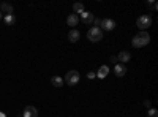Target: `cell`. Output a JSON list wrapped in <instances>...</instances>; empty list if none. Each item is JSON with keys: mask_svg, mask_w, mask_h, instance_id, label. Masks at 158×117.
<instances>
[{"mask_svg": "<svg viewBox=\"0 0 158 117\" xmlns=\"http://www.w3.org/2000/svg\"><path fill=\"white\" fill-rule=\"evenodd\" d=\"M147 117H158V111H156L155 108H150V109L147 111Z\"/></svg>", "mask_w": 158, "mask_h": 117, "instance_id": "e0dca14e", "label": "cell"}, {"mask_svg": "<svg viewBox=\"0 0 158 117\" xmlns=\"http://www.w3.org/2000/svg\"><path fill=\"white\" fill-rule=\"evenodd\" d=\"M130 59H131V54L128 52V51H120V52H118V56H117V60L120 62L122 65H123V63H127Z\"/></svg>", "mask_w": 158, "mask_h": 117, "instance_id": "9c48e42d", "label": "cell"}, {"mask_svg": "<svg viewBox=\"0 0 158 117\" xmlns=\"http://www.w3.org/2000/svg\"><path fill=\"white\" fill-rule=\"evenodd\" d=\"M21 117H22V115H21Z\"/></svg>", "mask_w": 158, "mask_h": 117, "instance_id": "d4e9b609", "label": "cell"}, {"mask_svg": "<svg viewBox=\"0 0 158 117\" xmlns=\"http://www.w3.org/2000/svg\"><path fill=\"white\" fill-rule=\"evenodd\" d=\"M97 77H100V79H104L108 74H109V67L108 65H101V67L98 68V73H95Z\"/></svg>", "mask_w": 158, "mask_h": 117, "instance_id": "30bf717a", "label": "cell"}, {"mask_svg": "<svg viewBox=\"0 0 158 117\" xmlns=\"http://www.w3.org/2000/svg\"><path fill=\"white\" fill-rule=\"evenodd\" d=\"M79 36H81V33H79L76 29H71L70 33H68V41H70V43H76V41L79 40Z\"/></svg>", "mask_w": 158, "mask_h": 117, "instance_id": "7c38bea8", "label": "cell"}, {"mask_svg": "<svg viewBox=\"0 0 158 117\" xmlns=\"http://www.w3.org/2000/svg\"><path fill=\"white\" fill-rule=\"evenodd\" d=\"M100 29H101V30H106V32L114 30V29H115V21H112V19H101Z\"/></svg>", "mask_w": 158, "mask_h": 117, "instance_id": "5b68a950", "label": "cell"}, {"mask_svg": "<svg viewBox=\"0 0 158 117\" xmlns=\"http://www.w3.org/2000/svg\"><path fill=\"white\" fill-rule=\"evenodd\" d=\"M3 19V15H2V13H0V21H2Z\"/></svg>", "mask_w": 158, "mask_h": 117, "instance_id": "603a6c76", "label": "cell"}, {"mask_svg": "<svg viewBox=\"0 0 158 117\" xmlns=\"http://www.w3.org/2000/svg\"><path fill=\"white\" fill-rule=\"evenodd\" d=\"M136 25L141 29V32H146V29H149L150 25H152V18H150L149 15H142V16L138 18Z\"/></svg>", "mask_w": 158, "mask_h": 117, "instance_id": "277c9868", "label": "cell"}, {"mask_svg": "<svg viewBox=\"0 0 158 117\" xmlns=\"http://www.w3.org/2000/svg\"><path fill=\"white\" fill-rule=\"evenodd\" d=\"M3 22L6 25H15L16 24V16L15 15H5L3 16Z\"/></svg>", "mask_w": 158, "mask_h": 117, "instance_id": "9a60e30c", "label": "cell"}, {"mask_svg": "<svg viewBox=\"0 0 158 117\" xmlns=\"http://www.w3.org/2000/svg\"><path fill=\"white\" fill-rule=\"evenodd\" d=\"M77 22H79V18H77L76 15H73V13H71V15L67 18V24L70 25L71 29H74V25H77Z\"/></svg>", "mask_w": 158, "mask_h": 117, "instance_id": "5bb4252c", "label": "cell"}, {"mask_svg": "<svg viewBox=\"0 0 158 117\" xmlns=\"http://www.w3.org/2000/svg\"><path fill=\"white\" fill-rule=\"evenodd\" d=\"M149 43H150L149 32H139L133 40H131V44H133L135 48H144V46H147Z\"/></svg>", "mask_w": 158, "mask_h": 117, "instance_id": "6da1fadb", "label": "cell"}, {"mask_svg": "<svg viewBox=\"0 0 158 117\" xmlns=\"http://www.w3.org/2000/svg\"><path fill=\"white\" fill-rule=\"evenodd\" d=\"M92 24H95V25H94V27H100V24H101V19H98V18H95V19H94V22H92Z\"/></svg>", "mask_w": 158, "mask_h": 117, "instance_id": "d6986e66", "label": "cell"}, {"mask_svg": "<svg viewBox=\"0 0 158 117\" xmlns=\"http://www.w3.org/2000/svg\"><path fill=\"white\" fill-rule=\"evenodd\" d=\"M94 19H95V18H94V13H90V11H85V10H84V11L81 13V21H82V22H84L85 25L92 24V22H94Z\"/></svg>", "mask_w": 158, "mask_h": 117, "instance_id": "8992f818", "label": "cell"}, {"mask_svg": "<svg viewBox=\"0 0 158 117\" xmlns=\"http://www.w3.org/2000/svg\"><path fill=\"white\" fill-rule=\"evenodd\" d=\"M51 84L54 86L56 89H62V86H63V77H60V76H52Z\"/></svg>", "mask_w": 158, "mask_h": 117, "instance_id": "4fadbf2b", "label": "cell"}, {"mask_svg": "<svg viewBox=\"0 0 158 117\" xmlns=\"http://www.w3.org/2000/svg\"><path fill=\"white\" fill-rule=\"evenodd\" d=\"M147 6H150L153 11H156V8H158V5H156V2H147Z\"/></svg>", "mask_w": 158, "mask_h": 117, "instance_id": "ac0fdd59", "label": "cell"}, {"mask_svg": "<svg viewBox=\"0 0 158 117\" xmlns=\"http://www.w3.org/2000/svg\"><path fill=\"white\" fill-rule=\"evenodd\" d=\"M0 117H5V115H3V114H2V112H0Z\"/></svg>", "mask_w": 158, "mask_h": 117, "instance_id": "cb8c5ba5", "label": "cell"}, {"mask_svg": "<svg viewBox=\"0 0 158 117\" xmlns=\"http://www.w3.org/2000/svg\"><path fill=\"white\" fill-rule=\"evenodd\" d=\"M111 62H112V63H117L118 60H117V57H115V56H111Z\"/></svg>", "mask_w": 158, "mask_h": 117, "instance_id": "7402d4cb", "label": "cell"}, {"mask_svg": "<svg viewBox=\"0 0 158 117\" xmlns=\"http://www.w3.org/2000/svg\"><path fill=\"white\" fill-rule=\"evenodd\" d=\"M22 117H38V109L35 106H25Z\"/></svg>", "mask_w": 158, "mask_h": 117, "instance_id": "52a82bcc", "label": "cell"}, {"mask_svg": "<svg viewBox=\"0 0 158 117\" xmlns=\"http://www.w3.org/2000/svg\"><path fill=\"white\" fill-rule=\"evenodd\" d=\"M87 38H89L92 43H98V41L103 40V30L100 27H92L87 32Z\"/></svg>", "mask_w": 158, "mask_h": 117, "instance_id": "7a4b0ae2", "label": "cell"}, {"mask_svg": "<svg viewBox=\"0 0 158 117\" xmlns=\"http://www.w3.org/2000/svg\"><path fill=\"white\" fill-rule=\"evenodd\" d=\"M13 5L3 2V3H0V13H5V15H13Z\"/></svg>", "mask_w": 158, "mask_h": 117, "instance_id": "8fae6325", "label": "cell"}, {"mask_svg": "<svg viewBox=\"0 0 158 117\" xmlns=\"http://www.w3.org/2000/svg\"><path fill=\"white\" fill-rule=\"evenodd\" d=\"M87 77H89V79H95V77H97V74H95V71H89V74H87Z\"/></svg>", "mask_w": 158, "mask_h": 117, "instance_id": "ffe728a7", "label": "cell"}, {"mask_svg": "<svg viewBox=\"0 0 158 117\" xmlns=\"http://www.w3.org/2000/svg\"><path fill=\"white\" fill-rule=\"evenodd\" d=\"M144 106H146L147 109H150L152 108V101L150 100H146V101H144Z\"/></svg>", "mask_w": 158, "mask_h": 117, "instance_id": "44dd1931", "label": "cell"}, {"mask_svg": "<svg viewBox=\"0 0 158 117\" xmlns=\"http://www.w3.org/2000/svg\"><path fill=\"white\" fill-rule=\"evenodd\" d=\"M125 73H127V67H125V65L115 63V67H114V74H115L117 77H122V76H125Z\"/></svg>", "mask_w": 158, "mask_h": 117, "instance_id": "ba28073f", "label": "cell"}, {"mask_svg": "<svg viewBox=\"0 0 158 117\" xmlns=\"http://www.w3.org/2000/svg\"><path fill=\"white\" fill-rule=\"evenodd\" d=\"M82 11H84V5H82L81 2H77V3L73 5V15H76V13H79V15H81Z\"/></svg>", "mask_w": 158, "mask_h": 117, "instance_id": "2e32d148", "label": "cell"}, {"mask_svg": "<svg viewBox=\"0 0 158 117\" xmlns=\"http://www.w3.org/2000/svg\"><path fill=\"white\" fill-rule=\"evenodd\" d=\"M63 82L67 84V86H70V87L76 86V84L79 82V73H77L76 70H70L67 74H65V79H63Z\"/></svg>", "mask_w": 158, "mask_h": 117, "instance_id": "3957f363", "label": "cell"}]
</instances>
